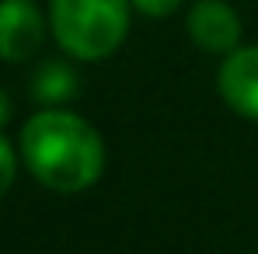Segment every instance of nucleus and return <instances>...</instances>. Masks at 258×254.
I'll return each instance as SVG.
<instances>
[{"label":"nucleus","instance_id":"nucleus-1","mask_svg":"<svg viewBox=\"0 0 258 254\" xmlns=\"http://www.w3.org/2000/svg\"><path fill=\"white\" fill-rule=\"evenodd\" d=\"M21 157L52 192H81L105 167L98 132L70 112H39L21 129Z\"/></svg>","mask_w":258,"mask_h":254},{"label":"nucleus","instance_id":"nucleus-2","mask_svg":"<svg viewBox=\"0 0 258 254\" xmlns=\"http://www.w3.org/2000/svg\"><path fill=\"white\" fill-rule=\"evenodd\" d=\"M133 0H52V35L74 59H105L129 28Z\"/></svg>","mask_w":258,"mask_h":254},{"label":"nucleus","instance_id":"nucleus-3","mask_svg":"<svg viewBox=\"0 0 258 254\" xmlns=\"http://www.w3.org/2000/svg\"><path fill=\"white\" fill-rule=\"evenodd\" d=\"M45 21L35 0H0V56L7 63H25L39 52Z\"/></svg>","mask_w":258,"mask_h":254},{"label":"nucleus","instance_id":"nucleus-4","mask_svg":"<svg viewBox=\"0 0 258 254\" xmlns=\"http://www.w3.org/2000/svg\"><path fill=\"white\" fill-rule=\"evenodd\" d=\"M216 87L223 94V101L244 115V119H255L258 122V49H234L220 73H216Z\"/></svg>","mask_w":258,"mask_h":254},{"label":"nucleus","instance_id":"nucleus-5","mask_svg":"<svg viewBox=\"0 0 258 254\" xmlns=\"http://www.w3.org/2000/svg\"><path fill=\"white\" fill-rule=\"evenodd\" d=\"M188 35L206 52H234L241 39V21L223 0H199L188 11Z\"/></svg>","mask_w":258,"mask_h":254},{"label":"nucleus","instance_id":"nucleus-6","mask_svg":"<svg viewBox=\"0 0 258 254\" xmlns=\"http://www.w3.org/2000/svg\"><path fill=\"white\" fill-rule=\"evenodd\" d=\"M77 94V73L59 63V59H45L32 77V98L42 105H63Z\"/></svg>","mask_w":258,"mask_h":254},{"label":"nucleus","instance_id":"nucleus-7","mask_svg":"<svg viewBox=\"0 0 258 254\" xmlns=\"http://www.w3.org/2000/svg\"><path fill=\"white\" fill-rule=\"evenodd\" d=\"M14 171H18V160H14V150H11V143L0 136V195L11 188V181H14Z\"/></svg>","mask_w":258,"mask_h":254},{"label":"nucleus","instance_id":"nucleus-8","mask_svg":"<svg viewBox=\"0 0 258 254\" xmlns=\"http://www.w3.org/2000/svg\"><path fill=\"white\" fill-rule=\"evenodd\" d=\"M178 4H181V0H133V7L143 11V14H150V18H164V14H171Z\"/></svg>","mask_w":258,"mask_h":254},{"label":"nucleus","instance_id":"nucleus-9","mask_svg":"<svg viewBox=\"0 0 258 254\" xmlns=\"http://www.w3.org/2000/svg\"><path fill=\"white\" fill-rule=\"evenodd\" d=\"M7 115H11V105H7V98H4V91H0V126L7 122Z\"/></svg>","mask_w":258,"mask_h":254}]
</instances>
